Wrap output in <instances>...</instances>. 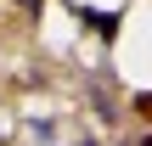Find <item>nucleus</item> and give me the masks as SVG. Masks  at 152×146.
Instances as JSON below:
<instances>
[{
    "label": "nucleus",
    "instance_id": "obj_1",
    "mask_svg": "<svg viewBox=\"0 0 152 146\" xmlns=\"http://www.w3.org/2000/svg\"><path fill=\"white\" fill-rule=\"evenodd\" d=\"M85 23H90L102 39H113V34H118V11H85Z\"/></svg>",
    "mask_w": 152,
    "mask_h": 146
},
{
    "label": "nucleus",
    "instance_id": "obj_2",
    "mask_svg": "<svg viewBox=\"0 0 152 146\" xmlns=\"http://www.w3.org/2000/svg\"><path fill=\"white\" fill-rule=\"evenodd\" d=\"M135 113H141V118H152V96H135Z\"/></svg>",
    "mask_w": 152,
    "mask_h": 146
},
{
    "label": "nucleus",
    "instance_id": "obj_3",
    "mask_svg": "<svg viewBox=\"0 0 152 146\" xmlns=\"http://www.w3.org/2000/svg\"><path fill=\"white\" fill-rule=\"evenodd\" d=\"M23 6H39V0H23Z\"/></svg>",
    "mask_w": 152,
    "mask_h": 146
},
{
    "label": "nucleus",
    "instance_id": "obj_4",
    "mask_svg": "<svg viewBox=\"0 0 152 146\" xmlns=\"http://www.w3.org/2000/svg\"><path fill=\"white\" fill-rule=\"evenodd\" d=\"M141 146H152V141H141Z\"/></svg>",
    "mask_w": 152,
    "mask_h": 146
}]
</instances>
